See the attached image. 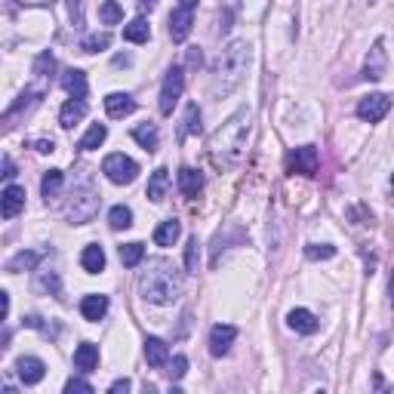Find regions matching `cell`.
<instances>
[{"mask_svg":"<svg viewBox=\"0 0 394 394\" xmlns=\"http://www.w3.org/2000/svg\"><path fill=\"white\" fill-rule=\"evenodd\" d=\"M81 314L92 324H99V320L108 314V296H102V293H90V296L81 299Z\"/></svg>","mask_w":394,"mask_h":394,"instance_id":"cell-16","label":"cell"},{"mask_svg":"<svg viewBox=\"0 0 394 394\" xmlns=\"http://www.w3.org/2000/svg\"><path fill=\"white\" fill-rule=\"evenodd\" d=\"M99 200H102V197H99V191L92 188L90 173L83 170L81 179L71 185V197H68V204H65V216L74 222V225H83V222H90L92 216H96Z\"/></svg>","mask_w":394,"mask_h":394,"instance_id":"cell-4","label":"cell"},{"mask_svg":"<svg viewBox=\"0 0 394 394\" xmlns=\"http://www.w3.org/2000/svg\"><path fill=\"white\" fill-rule=\"evenodd\" d=\"M114 65H117V68L120 65H130V56H117V59H114Z\"/></svg>","mask_w":394,"mask_h":394,"instance_id":"cell-48","label":"cell"},{"mask_svg":"<svg viewBox=\"0 0 394 394\" xmlns=\"http://www.w3.org/2000/svg\"><path fill=\"white\" fill-rule=\"evenodd\" d=\"M133 388V382H130V379H117V382H111V394H120V391H130Z\"/></svg>","mask_w":394,"mask_h":394,"instance_id":"cell-43","label":"cell"},{"mask_svg":"<svg viewBox=\"0 0 394 394\" xmlns=\"http://www.w3.org/2000/svg\"><path fill=\"white\" fill-rule=\"evenodd\" d=\"M238 339V329L231 324H216L210 329V354L213 357H222L231 351V342Z\"/></svg>","mask_w":394,"mask_h":394,"instance_id":"cell-11","label":"cell"},{"mask_svg":"<svg viewBox=\"0 0 394 394\" xmlns=\"http://www.w3.org/2000/svg\"><path fill=\"white\" fill-rule=\"evenodd\" d=\"M388 111H391V96H385V92H370V96H363L357 102V117L367 120V124H379Z\"/></svg>","mask_w":394,"mask_h":394,"instance_id":"cell-7","label":"cell"},{"mask_svg":"<svg viewBox=\"0 0 394 394\" xmlns=\"http://www.w3.org/2000/svg\"><path fill=\"white\" fill-rule=\"evenodd\" d=\"M22 210H25V188L22 185H6L3 197H0V213H3V219H16Z\"/></svg>","mask_w":394,"mask_h":394,"instance_id":"cell-12","label":"cell"},{"mask_svg":"<svg viewBox=\"0 0 394 394\" xmlns=\"http://www.w3.org/2000/svg\"><path fill=\"white\" fill-rule=\"evenodd\" d=\"M105 139H108V126H105V124H92L87 130V136L77 142V148H81V151H92V148H99Z\"/></svg>","mask_w":394,"mask_h":394,"instance_id":"cell-29","label":"cell"},{"mask_svg":"<svg viewBox=\"0 0 394 394\" xmlns=\"http://www.w3.org/2000/svg\"><path fill=\"white\" fill-rule=\"evenodd\" d=\"M179 234H182V225H179L176 219H167V222H161V225L154 228V243L157 247H173V243L179 240Z\"/></svg>","mask_w":394,"mask_h":394,"instance_id":"cell-24","label":"cell"},{"mask_svg":"<svg viewBox=\"0 0 394 394\" xmlns=\"http://www.w3.org/2000/svg\"><path fill=\"white\" fill-rule=\"evenodd\" d=\"M182 90H185V71L182 68H170L167 77H163V87H161V114H173L176 102L182 99Z\"/></svg>","mask_w":394,"mask_h":394,"instance_id":"cell-6","label":"cell"},{"mask_svg":"<svg viewBox=\"0 0 394 394\" xmlns=\"http://www.w3.org/2000/svg\"><path fill=\"white\" fill-rule=\"evenodd\" d=\"M191 28H195V10L176 6V10L170 13V38H173V44H182L191 34Z\"/></svg>","mask_w":394,"mask_h":394,"instance_id":"cell-10","label":"cell"},{"mask_svg":"<svg viewBox=\"0 0 394 394\" xmlns=\"http://www.w3.org/2000/svg\"><path fill=\"white\" fill-rule=\"evenodd\" d=\"M62 182H65V173H62V170H49V173H44V179H40V195L47 200L59 197Z\"/></svg>","mask_w":394,"mask_h":394,"instance_id":"cell-27","label":"cell"},{"mask_svg":"<svg viewBox=\"0 0 394 394\" xmlns=\"http://www.w3.org/2000/svg\"><path fill=\"white\" fill-rule=\"evenodd\" d=\"M200 133V108L195 102L185 108V120H182V130H179V142H185L188 136H197Z\"/></svg>","mask_w":394,"mask_h":394,"instance_id":"cell-30","label":"cell"},{"mask_svg":"<svg viewBox=\"0 0 394 394\" xmlns=\"http://www.w3.org/2000/svg\"><path fill=\"white\" fill-rule=\"evenodd\" d=\"M133 139L139 142V145L145 148L148 154L157 151V145H161V136H157V126H154V124H139V126L133 130Z\"/></svg>","mask_w":394,"mask_h":394,"instance_id":"cell-25","label":"cell"},{"mask_svg":"<svg viewBox=\"0 0 394 394\" xmlns=\"http://www.w3.org/2000/svg\"><path fill=\"white\" fill-rule=\"evenodd\" d=\"M249 44L247 40H234L222 49L219 62H216V92H231L240 87V81L247 77L249 68Z\"/></svg>","mask_w":394,"mask_h":394,"instance_id":"cell-3","label":"cell"},{"mask_svg":"<svg viewBox=\"0 0 394 394\" xmlns=\"http://www.w3.org/2000/svg\"><path fill=\"white\" fill-rule=\"evenodd\" d=\"M65 391H68V394H74V391L92 394V385L87 382V379H68V382H65Z\"/></svg>","mask_w":394,"mask_h":394,"instance_id":"cell-42","label":"cell"},{"mask_svg":"<svg viewBox=\"0 0 394 394\" xmlns=\"http://www.w3.org/2000/svg\"><path fill=\"white\" fill-rule=\"evenodd\" d=\"M185 65H188L191 71H197L200 65H204V53H200V47H188V53H185Z\"/></svg>","mask_w":394,"mask_h":394,"instance_id":"cell-41","label":"cell"},{"mask_svg":"<svg viewBox=\"0 0 394 394\" xmlns=\"http://www.w3.org/2000/svg\"><path fill=\"white\" fill-rule=\"evenodd\" d=\"M167 185H170V170L167 167H157L154 173H151V179H148V188H145V195H148V200H163V195H167Z\"/></svg>","mask_w":394,"mask_h":394,"instance_id":"cell-22","label":"cell"},{"mask_svg":"<svg viewBox=\"0 0 394 394\" xmlns=\"http://www.w3.org/2000/svg\"><path fill=\"white\" fill-rule=\"evenodd\" d=\"M200 188H204V176H200L197 170H191V167L179 170V191H182L185 197H197Z\"/></svg>","mask_w":394,"mask_h":394,"instance_id":"cell-21","label":"cell"},{"mask_svg":"<svg viewBox=\"0 0 394 394\" xmlns=\"http://www.w3.org/2000/svg\"><path fill=\"white\" fill-rule=\"evenodd\" d=\"M74 367L81 372H92L99 367V345H92V342H81L74 351Z\"/></svg>","mask_w":394,"mask_h":394,"instance_id":"cell-19","label":"cell"},{"mask_svg":"<svg viewBox=\"0 0 394 394\" xmlns=\"http://www.w3.org/2000/svg\"><path fill=\"white\" fill-rule=\"evenodd\" d=\"M185 372H188V357H185V354H176L173 361L167 363V376H170V379H182Z\"/></svg>","mask_w":394,"mask_h":394,"instance_id":"cell-39","label":"cell"},{"mask_svg":"<svg viewBox=\"0 0 394 394\" xmlns=\"http://www.w3.org/2000/svg\"><path fill=\"white\" fill-rule=\"evenodd\" d=\"M305 256H308L311 262L333 259V256H336V247H333V243H308V247H305Z\"/></svg>","mask_w":394,"mask_h":394,"instance_id":"cell-35","label":"cell"},{"mask_svg":"<svg viewBox=\"0 0 394 394\" xmlns=\"http://www.w3.org/2000/svg\"><path fill=\"white\" fill-rule=\"evenodd\" d=\"M139 293L142 299H148L154 305L176 302L182 296V271L170 259H151L139 274Z\"/></svg>","mask_w":394,"mask_h":394,"instance_id":"cell-2","label":"cell"},{"mask_svg":"<svg viewBox=\"0 0 394 394\" xmlns=\"http://www.w3.org/2000/svg\"><path fill=\"white\" fill-rule=\"evenodd\" d=\"M38 151H40V154H53V151H56V142H53V139H40V142H38Z\"/></svg>","mask_w":394,"mask_h":394,"instance_id":"cell-46","label":"cell"},{"mask_svg":"<svg viewBox=\"0 0 394 394\" xmlns=\"http://www.w3.org/2000/svg\"><path fill=\"white\" fill-rule=\"evenodd\" d=\"M0 176H3V179H6V182H10V179H13V176H16V167H13V157H10V154H6V157H3V173H0Z\"/></svg>","mask_w":394,"mask_h":394,"instance_id":"cell-45","label":"cell"},{"mask_svg":"<svg viewBox=\"0 0 394 394\" xmlns=\"http://www.w3.org/2000/svg\"><path fill=\"white\" fill-rule=\"evenodd\" d=\"M148 38H151V28L145 19H133L130 25H124V40L130 44H148Z\"/></svg>","mask_w":394,"mask_h":394,"instance_id":"cell-28","label":"cell"},{"mask_svg":"<svg viewBox=\"0 0 394 394\" xmlns=\"http://www.w3.org/2000/svg\"><path fill=\"white\" fill-rule=\"evenodd\" d=\"M139 10H142V13H151V10H157V0H139Z\"/></svg>","mask_w":394,"mask_h":394,"instance_id":"cell-47","label":"cell"},{"mask_svg":"<svg viewBox=\"0 0 394 394\" xmlns=\"http://www.w3.org/2000/svg\"><path fill=\"white\" fill-rule=\"evenodd\" d=\"M219 31H222V34L231 31V10H225V13L219 16Z\"/></svg>","mask_w":394,"mask_h":394,"instance_id":"cell-44","label":"cell"},{"mask_svg":"<svg viewBox=\"0 0 394 394\" xmlns=\"http://www.w3.org/2000/svg\"><path fill=\"white\" fill-rule=\"evenodd\" d=\"M145 361H148V367H154V370L167 367V363H170L167 342L157 339V336H148V339H145Z\"/></svg>","mask_w":394,"mask_h":394,"instance_id":"cell-17","label":"cell"},{"mask_svg":"<svg viewBox=\"0 0 394 394\" xmlns=\"http://www.w3.org/2000/svg\"><path fill=\"white\" fill-rule=\"evenodd\" d=\"M388 293H391V305H394V274H391V284H388Z\"/></svg>","mask_w":394,"mask_h":394,"instance_id":"cell-50","label":"cell"},{"mask_svg":"<svg viewBox=\"0 0 394 394\" xmlns=\"http://www.w3.org/2000/svg\"><path fill=\"white\" fill-rule=\"evenodd\" d=\"M53 71H56V59H53V53H40V56H38V62H34V74L47 77V74H53Z\"/></svg>","mask_w":394,"mask_h":394,"instance_id":"cell-40","label":"cell"},{"mask_svg":"<svg viewBox=\"0 0 394 394\" xmlns=\"http://www.w3.org/2000/svg\"><path fill=\"white\" fill-rule=\"evenodd\" d=\"M38 290H49L53 296H59V274L56 271H40V277H38Z\"/></svg>","mask_w":394,"mask_h":394,"instance_id":"cell-38","label":"cell"},{"mask_svg":"<svg viewBox=\"0 0 394 394\" xmlns=\"http://www.w3.org/2000/svg\"><path fill=\"white\" fill-rule=\"evenodd\" d=\"M108 225L114 228V231H126V228L133 225V210H130V206H124V204L111 206V213H108Z\"/></svg>","mask_w":394,"mask_h":394,"instance_id":"cell-31","label":"cell"},{"mask_svg":"<svg viewBox=\"0 0 394 394\" xmlns=\"http://www.w3.org/2000/svg\"><path fill=\"white\" fill-rule=\"evenodd\" d=\"M99 16H102V22H105V25H117L120 19H124V10H120L117 0H105L102 10H99Z\"/></svg>","mask_w":394,"mask_h":394,"instance_id":"cell-36","label":"cell"},{"mask_svg":"<svg viewBox=\"0 0 394 394\" xmlns=\"http://www.w3.org/2000/svg\"><path fill=\"white\" fill-rule=\"evenodd\" d=\"M111 47V34H90V38H83V44L81 49L83 53H102V49H108Z\"/></svg>","mask_w":394,"mask_h":394,"instance_id":"cell-33","label":"cell"},{"mask_svg":"<svg viewBox=\"0 0 394 394\" xmlns=\"http://www.w3.org/2000/svg\"><path fill=\"white\" fill-rule=\"evenodd\" d=\"M318 163H320V157H318V148L314 145H302V148H296V151H290V157H286V170H290V173H299V176H314L318 173Z\"/></svg>","mask_w":394,"mask_h":394,"instance_id":"cell-8","label":"cell"},{"mask_svg":"<svg viewBox=\"0 0 394 394\" xmlns=\"http://www.w3.org/2000/svg\"><path fill=\"white\" fill-rule=\"evenodd\" d=\"M16 372H19V379H22V385H38V382H44V376H47V363L40 361V357H19Z\"/></svg>","mask_w":394,"mask_h":394,"instance_id":"cell-13","label":"cell"},{"mask_svg":"<svg viewBox=\"0 0 394 394\" xmlns=\"http://www.w3.org/2000/svg\"><path fill=\"white\" fill-rule=\"evenodd\" d=\"M385 68H388V56H385V44L376 40L372 49L367 53V62H363V81H382Z\"/></svg>","mask_w":394,"mask_h":394,"instance_id":"cell-9","label":"cell"},{"mask_svg":"<svg viewBox=\"0 0 394 394\" xmlns=\"http://www.w3.org/2000/svg\"><path fill=\"white\" fill-rule=\"evenodd\" d=\"M81 265H83V271H90V274L105 271V249L99 247V243H90V247L81 253Z\"/></svg>","mask_w":394,"mask_h":394,"instance_id":"cell-23","label":"cell"},{"mask_svg":"<svg viewBox=\"0 0 394 394\" xmlns=\"http://www.w3.org/2000/svg\"><path fill=\"white\" fill-rule=\"evenodd\" d=\"M40 256L44 253H34V249H22V253H16L10 262H6V271H31V268H38V262H40Z\"/></svg>","mask_w":394,"mask_h":394,"instance_id":"cell-26","label":"cell"},{"mask_svg":"<svg viewBox=\"0 0 394 394\" xmlns=\"http://www.w3.org/2000/svg\"><path fill=\"white\" fill-rule=\"evenodd\" d=\"M391 188H394V176H391Z\"/></svg>","mask_w":394,"mask_h":394,"instance_id":"cell-51","label":"cell"},{"mask_svg":"<svg viewBox=\"0 0 394 394\" xmlns=\"http://www.w3.org/2000/svg\"><path fill=\"white\" fill-rule=\"evenodd\" d=\"M179 6H185V10H195L197 0H179Z\"/></svg>","mask_w":394,"mask_h":394,"instance_id":"cell-49","label":"cell"},{"mask_svg":"<svg viewBox=\"0 0 394 394\" xmlns=\"http://www.w3.org/2000/svg\"><path fill=\"white\" fill-rule=\"evenodd\" d=\"M62 87L68 90L71 99H87V74L81 68H68L62 74Z\"/></svg>","mask_w":394,"mask_h":394,"instance_id":"cell-20","label":"cell"},{"mask_svg":"<svg viewBox=\"0 0 394 394\" xmlns=\"http://www.w3.org/2000/svg\"><path fill=\"white\" fill-rule=\"evenodd\" d=\"M105 111H108V117L120 120L136 111V99L130 92H108V96H105Z\"/></svg>","mask_w":394,"mask_h":394,"instance_id":"cell-15","label":"cell"},{"mask_svg":"<svg viewBox=\"0 0 394 394\" xmlns=\"http://www.w3.org/2000/svg\"><path fill=\"white\" fill-rule=\"evenodd\" d=\"M197 265H200V243H197V234L188 238V247H185V268L191 274H197Z\"/></svg>","mask_w":394,"mask_h":394,"instance_id":"cell-37","label":"cell"},{"mask_svg":"<svg viewBox=\"0 0 394 394\" xmlns=\"http://www.w3.org/2000/svg\"><path fill=\"white\" fill-rule=\"evenodd\" d=\"M249 130H253V111L240 108V111H234L216 133H213L210 154H213V161H216V167H222V170L238 167V163L243 161V151H247Z\"/></svg>","mask_w":394,"mask_h":394,"instance_id":"cell-1","label":"cell"},{"mask_svg":"<svg viewBox=\"0 0 394 394\" xmlns=\"http://www.w3.org/2000/svg\"><path fill=\"white\" fill-rule=\"evenodd\" d=\"M142 259H145V243L133 240V243H124V247H120V262H124L126 268H136Z\"/></svg>","mask_w":394,"mask_h":394,"instance_id":"cell-32","label":"cell"},{"mask_svg":"<svg viewBox=\"0 0 394 394\" xmlns=\"http://www.w3.org/2000/svg\"><path fill=\"white\" fill-rule=\"evenodd\" d=\"M87 102L83 99H68L65 105H62V111H59V124L65 126V130H74V124H81L83 117H87Z\"/></svg>","mask_w":394,"mask_h":394,"instance_id":"cell-18","label":"cell"},{"mask_svg":"<svg viewBox=\"0 0 394 394\" xmlns=\"http://www.w3.org/2000/svg\"><path fill=\"white\" fill-rule=\"evenodd\" d=\"M286 324L296 329V333H302V336H314L320 329V320L314 318L308 308H293V311L286 314Z\"/></svg>","mask_w":394,"mask_h":394,"instance_id":"cell-14","label":"cell"},{"mask_svg":"<svg viewBox=\"0 0 394 394\" xmlns=\"http://www.w3.org/2000/svg\"><path fill=\"white\" fill-rule=\"evenodd\" d=\"M102 173L111 179L114 185H130L136 176H139V163L126 154H108L102 161Z\"/></svg>","mask_w":394,"mask_h":394,"instance_id":"cell-5","label":"cell"},{"mask_svg":"<svg viewBox=\"0 0 394 394\" xmlns=\"http://www.w3.org/2000/svg\"><path fill=\"white\" fill-rule=\"evenodd\" d=\"M38 102H40V90H28V92H22V99H19V102L13 105L10 111H6V120H13V117H16V114L22 111V108L28 111L31 105H38Z\"/></svg>","mask_w":394,"mask_h":394,"instance_id":"cell-34","label":"cell"}]
</instances>
